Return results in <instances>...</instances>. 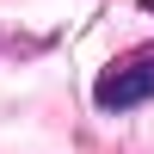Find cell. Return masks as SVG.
<instances>
[{"instance_id":"cell-2","label":"cell","mask_w":154,"mask_h":154,"mask_svg":"<svg viewBox=\"0 0 154 154\" xmlns=\"http://www.w3.org/2000/svg\"><path fill=\"white\" fill-rule=\"evenodd\" d=\"M148 12H154V0H148Z\"/></svg>"},{"instance_id":"cell-1","label":"cell","mask_w":154,"mask_h":154,"mask_svg":"<svg viewBox=\"0 0 154 154\" xmlns=\"http://www.w3.org/2000/svg\"><path fill=\"white\" fill-rule=\"evenodd\" d=\"M154 99V49H130L123 62H111L93 80V105L99 111H136Z\"/></svg>"}]
</instances>
